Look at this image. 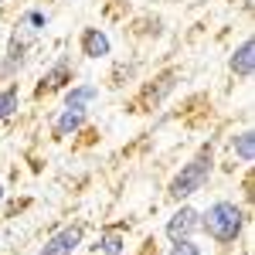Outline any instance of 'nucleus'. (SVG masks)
Here are the masks:
<instances>
[{"mask_svg": "<svg viewBox=\"0 0 255 255\" xmlns=\"http://www.w3.org/2000/svg\"><path fill=\"white\" fill-rule=\"evenodd\" d=\"M242 225H245L242 208L232 204V201H215V204L201 215V228L215 238L218 245H232V242L242 235Z\"/></svg>", "mask_w": 255, "mask_h": 255, "instance_id": "f257e3e1", "label": "nucleus"}, {"mask_svg": "<svg viewBox=\"0 0 255 255\" xmlns=\"http://www.w3.org/2000/svg\"><path fill=\"white\" fill-rule=\"evenodd\" d=\"M211 170H215V153H211V146H201V150L194 153V160H191V163H184V167H180V174L170 180V197L180 201V197L197 194V191L208 184Z\"/></svg>", "mask_w": 255, "mask_h": 255, "instance_id": "f03ea898", "label": "nucleus"}, {"mask_svg": "<svg viewBox=\"0 0 255 255\" xmlns=\"http://www.w3.org/2000/svg\"><path fill=\"white\" fill-rule=\"evenodd\" d=\"M79 245H82V225H68V228H61L48 238L38 255H72Z\"/></svg>", "mask_w": 255, "mask_h": 255, "instance_id": "7ed1b4c3", "label": "nucleus"}, {"mask_svg": "<svg viewBox=\"0 0 255 255\" xmlns=\"http://www.w3.org/2000/svg\"><path fill=\"white\" fill-rule=\"evenodd\" d=\"M194 228H201V215H197L194 208H180V211H174V218L167 221V235L174 238H191V232Z\"/></svg>", "mask_w": 255, "mask_h": 255, "instance_id": "20e7f679", "label": "nucleus"}, {"mask_svg": "<svg viewBox=\"0 0 255 255\" xmlns=\"http://www.w3.org/2000/svg\"><path fill=\"white\" fill-rule=\"evenodd\" d=\"M113 51V44L109 38L99 31V27H85L82 31V55H89V58H106Z\"/></svg>", "mask_w": 255, "mask_h": 255, "instance_id": "39448f33", "label": "nucleus"}, {"mask_svg": "<svg viewBox=\"0 0 255 255\" xmlns=\"http://www.w3.org/2000/svg\"><path fill=\"white\" fill-rule=\"evenodd\" d=\"M252 68H255V44L252 38H245L238 44V51L232 55V72L238 79H252Z\"/></svg>", "mask_w": 255, "mask_h": 255, "instance_id": "423d86ee", "label": "nucleus"}, {"mask_svg": "<svg viewBox=\"0 0 255 255\" xmlns=\"http://www.w3.org/2000/svg\"><path fill=\"white\" fill-rule=\"evenodd\" d=\"M85 123V109H61V116L55 119V136H72L75 129H82Z\"/></svg>", "mask_w": 255, "mask_h": 255, "instance_id": "0eeeda50", "label": "nucleus"}, {"mask_svg": "<svg viewBox=\"0 0 255 255\" xmlns=\"http://www.w3.org/2000/svg\"><path fill=\"white\" fill-rule=\"evenodd\" d=\"M99 99L96 85H75L68 96H65V109H89V102Z\"/></svg>", "mask_w": 255, "mask_h": 255, "instance_id": "6e6552de", "label": "nucleus"}, {"mask_svg": "<svg viewBox=\"0 0 255 255\" xmlns=\"http://www.w3.org/2000/svg\"><path fill=\"white\" fill-rule=\"evenodd\" d=\"M232 150H235V157L242 160V163H252V157H255V133L252 129L238 133L235 143H232Z\"/></svg>", "mask_w": 255, "mask_h": 255, "instance_id": "1a4fd4ad", "label": "nucleus"}, {"mask_svg": "<svg viewBox=\"0 0 255 255\" xmlns=\"http://www.w3.org/2000/svg\"><path fill=\"white\" fill-rule=\"evenodd\" d=\"M126 249V238L119 235V232H106V235L99 238V252L102 255H123Z\"/></svg>", "mask_w": 255, "mask_h": 255, "instance_id": "9d476101", "label": "nucleus"}, {"mask_svg": "<svg viewBox=\"0 0 255 255\" xmlns=\"http://www.w3.org/2000/svg\"><path fill=\"white\" fill-rule=\"evenodd\" d=\"M65 79H72V68H68V61L55 65V68L44 75V85H41V89H61V85H65Z\"/></svg>", "mask_w": 255, "mask_h": 255, "instance_id": "9b49d317", "label": "nucleus"}, {"mask_svg": "<svg viewBox=\"0 0 255 255\" xmlns=\"http://www.w3.org/2000/svg\"><path fill=\"white\" fill-rule=\"evenodd\" d=\"M17 96H20V92H17V85H7V89L0 92V123L10 116L14 109H17Z\"/></svg>", "mask_w": 255, "mask_h": 255, "instance_id": "f8f14e48", "label": "nucleus"}, {"mask_svg": "<svg viewBox=\"0 0 255 255\" xmlns=\"http://www.w3.org/2000/svg\"><path fill=\"white\" fill-rule=\"evenodd\" d=\"M167 255H201V245H194L191 238H177Z\"/></svg>", "mask_w": 255, "mask_h": 255, "instance_id": "ddd939ff", "label": "nucleus"}, {"mask_svg": "<svg viewBox=\"0 0 255 255\" xmlns=\"http://www.w3.org/2000/svg\"><path fill=\"white\" fill-rule=\"evenodd\" d=\"M0 3H3V0H0Z\"/></svg>", "mask_w": 255, "mask_h": 255, "instance_id": "4468645a", "label": "nucleus"}]
</instances>
